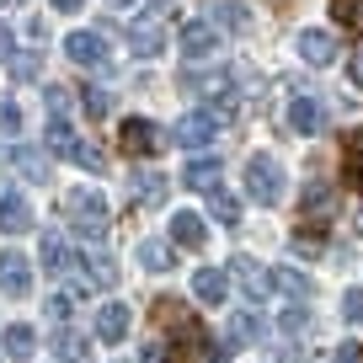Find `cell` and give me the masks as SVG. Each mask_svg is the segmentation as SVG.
<instances>
[{"label": "cell", "instance_id": "43", "mask_svg": "<svg viewBox=\"0 0 363 363\" xmlns=\"http://www.w3.org/2000/svg\"><path fill=\"white\" fill-rule=\"evenodd\" d=\"M107 6H113V11H128V6H134V0H107Z\"/></svg>", "mask_w": 363, "mask_h": 363}, {"label": "cell", "instance_id": "41", "mask_svg": "<svg viewBox=\"0 0 363 363\" xmlns=\"http://www.w3.org/2000/svg\"><path fill=\"white\" fill-rule=\"evenodd\" d=\"M347 80L363 91V54H352V59H347Z\"/></svg>", "mask_w": 363, "mask_h": 363}, {"label": "cell", "instance_id": "7", "mask_svg": "<svg viewBox=\"0 0 363 363\" xmlns=\"http://www.w3.org/2000/svg\"><path fill=\"white\" fill-rule=\"evenodd\" d=\"M289 128H294V134H320V128H326V102L299 91L294 102H289Z\"/></svg>", "mask_w": 363, "mask_h": 363}, {"label": "cell", "instance_id": "27", "mask_svg": "<svg viewBox=\"0 0 363 363\" xmlns=\"http://www.w3.org/2000/svg\"><path fill=\"white\" fill-rule=\"evenodd\" d=\"M208 214H214L219 225H240V203L225 193V187H208Z\"/></svg>", "mask_w": 363, "mask_h": 363}, {"label": "cell", "instance_id": "14", "mask_svg": "<svg viewBox=\"0 0 363 363\" xmlns=\"http://www.w3.org/2000/svg\"><path fill=\"white\" fill-rule=\"evenodd\" d=\"M193 294L203 299V305H225L230 272H225V267H198V272H193Z\"/></svg>", "mask_w": 363, "mask_h": 363}, {"label": "cell", "instance_id": "22", "mask_svg": "<svg viewBox=\"0 0 363 363\" xmlns=\"http://www.w3.org/2000/svg\"><path fill=\"white\" fill-rule=\"evenodd\" d=\"M208 22H214V27H225V33H246V27H251V11L240 6V0H214Z\"/></svg>", "mask_w": 363, "mask_h": 363}, {"label": "cell", "instance_id": "44", "mask_svg": "<svg viewBox=\"0 0 363 363\" xmlns=\"http://www.w3.org/2000/svg\"><path fill=\"white\" fill-rule=\"evenodd\" d=\"M11 6H22V0H0V11H11Z\"/></svg>", "mask_w": 363, "mask_h": 363}, {"label": "cell", "instance_id": "24", "mask_svg": "<svg viewBox=\"0 0 363 363\" xmlns=\"http://www.w3.org/2000/svg\"><path fill=\"white\" fill-rule=\"evenodd\" d=\"M187 187H193V193H208V187H219V160H214V155H198L193 166H187Z\"/></svg>", "mask_w": 363, "mask_h": 363}, {"label": "cell", "instance_id": "45", "mask_svg": "<svg viewBox=\"0 0 363 363\" xmlns=\"http://www.w3.org/2000/svg\"><path fill=\"white\" fill-rule=\"evenodd\" d=\"M284 363H305V358H299V352H289V358H284Z\"/></svg>", "mask_w": 363, "mask_h": 363}, {"label": "cell", "instance_id": "37", "mask_svg": "<svg viewBox=\"0 0 363 363\" xmlns=\"http://www.w3.org/2000/svg\"><path fill=\"white\" fill-rule=\"evenodd\" d=\"M69 310H75V294H54L48 299V315L54 320H69Z\"/></svg>", "mask_w": 363, "mask_h": 363}, {"label": "cell", "instance_id": "29", "mask_svg": "<svg viewBox=\"0 0 363 363\" xmlns=\"http://www.w3.org/2000/svg\"><path fill=\"white\" fill-rule=\"evenodd\" d=\"M80 102H86V118L102 123V118L113 113V91H107V86H86V91H80Z\"/></svg>", "mask_w": 363, "mask_h": 363}, {"label": "cell", "instance_id": "46", "mask_svg": "<svg viewBox=\"0 0 363 363\" xmlns=\"http://www.w3.org/2000/svg\"><path fill=\"white\" fill-rule=\"evenodd\" d=\"M358 235H363V214H358Z\"/></svg>", "mask_w": 363, "mask_h": 363}, {"label": "cell", "instance_id": "42", "mask_svg": "<svg viewBox=\"0 0 363 363\" xmlns=\"http://www.w3.org/2000/svg\"><path fill=\"white\" fill-rule=\"evenodd\" d=\"M54 11H80V0H48Z\"/></svg>", "mask_w": 363, "mask_h": 363}, {"label": "cell", "instance_id": "12", "mask_svg": "<svg viewBox=\"0 0 363 363\" xmlns=\"http://www.w3.org/2000/svg\"><path fill=\"white\" fill-rule=\"evenodd\" d=\"M38 262H43V272H69V267H75V251H69V240L59 235V230H43V240H38Z\"/></svg>", "mask_w": 363, "mask_h": 363}, {"label": "cell", "instance_id": "20", "mask_svg": "<svg viewBox=\"0 0 363 363\" xmlns=\"http://www.w3.org/2000/svg\"><path fill=\"white\" fill-rule=\"evenodd\" d=\"M203 219L193 214V208H182V214H171V240H177V246H187V251H198L203 246Z\"/></svg>", "mask_w": 363, "mask_h": 363}, {"label": "cell", "instance_id": "34", "mask_svg": "<svg viewBox=\"0 0 363 363\" xmlns=\"http://www.w3.org/2000/svg\"><path fill=\"white\" fill-rule=\"evenodd\" d=\"M0 134H22V107L11 96H0Z\"/></svg>", "mask_w": 363, "mask_h": 363}, {"label": "cell", "instance_id": "10", "mask_svg": "<svg viewBox=\"0 0 363 363\" xmlns=\"http://www.w3.org/2000/svg\"><path fill=\"white\" fill-rule=\"evenodd\" d=\"M230 272H235V284L246 289V299H251V305H257V299H267V289H272V272L262 267V262L235 257V262H230Z\"/></svg>", "mask_w": 363, "mask_h": 363}, {"label": "cell", "instance_id": "33", "mask_svg": "<svg viewBox=\"0 0 363 363\" xmlns=\"http://www.w3.org/2000/svg\"><path fill=\"white\" fill-rule=\"evenodd\" d=\"M69 160H75L80 171H107L102 166V150H96V145H80V139H75V150H69Z\"/></svg>", "mask_w": 363, "mask_h": 363}, {"label": "cell", "instance_id": "9", "mask_svg": "<svg viewBox=\"0 0 363 363\" xmlns=\"http://www.w3.org/2000/svg\"><path fill=\"white\" fill-rule=\"evenodd\" d=\"M33 289V262L22 251H0V294H27Z\"/></svg>", "mask_w": 363, "mask_h": 363}, {"label": "cell", "instance_id": "15", "mask_svg": "<svg viewBox=\"0 0 363 363\" xmlns=\"http://www.w3.org/2000/svg\"><path fill=\"white\" fill-rule=\"evenodd\" d=\"M96 337L102 342H123L128 337V305L123 299H107V305L96 310Z\"/></svg>", "mask_w": 363, "mask_h": 363}, {"label": "cell", "instance_id": "13", "mask_svg": "<svg viewBox=\"0 0 363 363\" xmlns=\"http://www.w3.org/2000/svg\"><path fill=\"white\" fill-rule=\"evenodd\" d=\"M299 59H305V65H331V59H337V38H331L326 27H305V33H299Z\"/></svg>", "mask_w": 363, "mask_h": 363}, {"label": "cell", "instance_id": "5", "mask_svg": "<svg viewBox=\"0 0 363 363\" xmlns=\"http://www.w3.org/2000/svg\"><path fill=\"white\" fill-rule=\"evenodd\" d=\"M118 145H123L128 160H150V155L160 150V134H155V123H150V118H123V128H118Z\"/></svg>", "mask_w": 363, "mask_h": 363}, {"label": "cell", "instance_id": "32", "mask_svg": "<svg viewBox=\"0 0 363 363\" xmlns=\"http://www.w3.org/2000/svg\"><path fill=\"white\" fill-rule=\"evenodd\" d=\"M38 69H43V48H33V54H11V75L16 80H33Z\"/></svg>", "mask_w": 363, "mask_h": 363}, {"label": "cell", "instance_id": "30", "mask_svg": "<svg viewBox=\"0 0 363 363\" xmlns=\"http://www.w3.org/2000/svg\"><path fill=\"white\" fill-rule=\"evenodd\" d=\"M331 16L352 33H363V0H331Z\"/></svg>", "mask_w": 363, "mask_h": 363}, {"label": "cell", "instance_id": "35", "mask_svg": "<svg viewBox=\"0 0 363 363\" xmlns=\"http://www.w3.org/2000/svg\"><path fill=\"white\" fill-rule=\"evenodd\" d=\"M342 315H347L352 326H363V289H347V299H342Z\"/></svg>", "mask_w": 363, "mask_h": 363}, {"label": "cell", "instance_id": "31", "mask_svg": "<svg viewBox=\"0 0 363 363\" xmlns=\"http://www.w3.org/2000/svg\"><path fill=\"white\" fill-rule=\"evenodd\" d=\"M43 139H48V150H59V155H69V150H75V134H69V123H65V118H54Z\"/></svg>", "mask_w": 363, "mask_h": 363}, {"label": "cell", "instance_id": "2", "mask_svg": "<svg viewBox=\"0 0 363 363\" xmlns=\"http://www.w3.org/2000/svg\"><path fill=\"white\" fill-rule=\"evenodd\" d=\"M246 198L262 208H272L278 198H284V166L272 155H251L246 160Z\"/></svg>", "mask_w": 363, "mask_h": 363}, {"label": "cell", "instance_id": "28", "mask_svg": "<svg viewBox=\"0 0 363 363\" xmlns=\"http://www.w3.org/2000/svg\"><path fill=\"white\" fill-rule=\"evenodd\" d=\"M16 171H22L27 182H43L48 177V155H43V150H33V145H22V150H16Z\"/></svg>", "mask_w": 363, "mask_h": 363}, {"label": "cell", "instance_id": "26", "mask_svg": "<svg viewBox=\"0 0 363 363\" xmlns=\"http://www.w3.org/2000/svg\"><path fill=\"white\" fill-rule=\"evenodd\" d=\"M272 289L289 294V299H310V278H305V272H294V267H272Z\"/></svg>", "mask_w": 363, "mask_h": 363}, {"label": "cell", "instance_id": "18", "mask_svg": "<svg viewBox=\"0 0 363 363\" xmlns=\"http://www.w3.org/2000/svg\"><path fill=\"white\" fill-rule=\"evenodd\" d=\"M257 337H262V315H257V310H235L230 326H225V342H230V347H251Z\"/></svg>", "mask_w": 363, "mask_h": 363}, {"label": "cell", "instance_id": "3", "mask_svg": "<svg viewBox=\"0 0 363 363\" xmlns=\"http://www.w3.org/2000/svg\"><path fill=\"white\" fill-rule=\"evenodd\" d=\"M128 54H139V59H155L160 48H166V0L160 6H150L145 16H134V27H128Z\"/></svg>", "mask_w": 363, "mask_h": 363}, {"label": "cell", "instance_id": "19", "mask_svg": "<svg viewBox=\"0 0 363 363\" xmlns=\"http://www.w3.org/2000/svg\"><path fill=\"white\" fill-rule=\"evenodd\" d=\"M342 177H347L352 193H363V128H352L347 145H342Z\"/></svg>", "mask_w": 363, "mask_h": 363}, {"label": "cell", "instance_id": "6", "mask_svg": "<svg viewBox=\"0 0 363 363\" xmlns=\"http://www.w3.org/2000/svg\"><path fill=\"white\" fill-rule=\"evenodd\" d=\"M299 214H305V225H326V219L337 214V193H331L326 182H305V193H299Z\"/></svg>", "mask_w": 363, "mask_h": 363}, {"label": "cell", "instance_id": "23", "mask_svg": "<svg viewBox=\"0 0 363 363\" xmlns=\"http://www.w3.org/2000/svg\"><path fill=\"white\" fill-rule=\"evenodd\" d=\"M139 267H150V272H171V267H177V251H171L166 240H145V246H139Z\"/></svg>", "mask_w": 363, "mask_h": 363}, {"label": "cell", "instance_id": "11", "mask_svg": "<svg viewBox=\"0 0 363 363\" xmlns=\"http://www.w3.org/2000/svg\"><path fill=\"white\" fill-rule=\"evenodd\" d=\"M214 48H219V27L208 22V16H198V22L182 27V54L187 59H203V54H214Z\"/></svg>", "mask_w": 363, "mask_h": 363}, {"label": "cell", "instance_id": "39", "mask_svg": "<svg viewBox=\"0 0 363 363\" xmlns=\"http://www.w3.org/2000/svg\"><path fill=\"white\" fill-rule=\"evenodd\" d=\"M331 363H363V347H352V342H342V347L331 352Z\"/></svg>", "mask_w": 363, "mask_h": 363}, {"label": "cell", "instance_id": "25", "mask_svg": "<svg viewBox=\"0 0 363 363\" xmlns=\"http://www.w3.org/2000/svg\"><path fill=\"white\" fill-rule=\"evenodd\" d=\"M33 347H38V331L33 326H6V358L27 363V358H33Z\"/></svg>", "mask_w": 363, "mask_h": 363}, {"label": "cell", "instance_id": "8", "mask_svg": "<svg viewBox=\"0 0 363 363\" xmlns=\"http://www.w3.org/2000/svg\"><path fill=\"white\" fill-rule=\"evenodd\" d=\"M65 54L75 59V65H107V59H113V43H107L102 33H69Z\"/></svg>", "mask_w": 363, "mask_h": 363}, {"label": "cell", "instance_id": "21", "mask_svg": "<svg viewBox=\"0 0 363 363\" xmlns=\"http://www.w3.org/2000/svg\"><path fill=\"white\" fill-rule=\"evenodd\" d=\"M54 358L59 363H91V337H80V331H59L54 337Z\"/></svg>", "mask_w": 363, "mask_h": 363}, {"label": "cell", "instance_id": "38", "mask_svg": "<svg viewBox=\"0 0 363 363\" xmlns=\"http://www.w3.org/2000/svg\"><path fill=\"white\" fill-rule=\"evenodd\" d=\"M11 54H16V33L0 22V65H11Z\"/></svg>", "mask_w": 363, "mask_h": 363}, {"label": "cell", "instance_id": "16", "mask_svg": "<svg viewBox=\"0 0 363 363\" xmlns=\"http://www.w3.org/2000/svg\"><path fill=\"white\" fill-rule=\"evenodd\" d=\"M0 230H6V235H27V230H33V208H27L22 193L0 198Z\"/></svg>", "mask_w": 363, "mask_h": 363}, {"label": "cell", "instance_id": "4", "mask_svg": "<svg viewBox=\"0 0 363 363\" xmlns=\"http://www.w3.org/2000/svg\"><path fill=\"white\" fill-rule=\"evenodd\" d=\"M219 128H225V113H214V107H198V113H187L177 128H171V139H177V145H187V150H203L208 139L219 134Z\"/></svg>", "mask_w": 363, "mask_h": 363}, {"label": "cell", "instance_id": "40", "mask_svg": "<svg viewBox=\"0 0 363 363\" xmlns=\"http://www.w3.org/2000/svg\"><path fill=\"white\" fill-rule=\"evenodd\" d=\"M43 96H48V107H54V113H65V107H69V91H65V86H48Z\"/></svg>", "mask_w": 363, "mask_h": 363}, {"label": "cell", "instance_id": "36", "mask_svg": "<svg viewBox=\"0 0 363 363\" xmlns=\"http://www.w3.org/2000/svg\"><path fill=\"white\" fill-rule=\"evenodd\" d=\"M305 326H310V310H305V305L284 310V331H289V337H294V331H305Z\"/></svg>", "mask_w": 363, "mask_h": 363}, {"label": "cell", "instance_id": "1", "mask_svg": "<svg viewBox=\"0 0 363 363\" xmlns=\"http://www.w3.org/2000/svg\"><path fill=\"white\" fill-rule=\"evenodd\" d=\"M65 208H69V225H75L80 240H107V230H113V208H107L102 193H75Z\"/></svg>", "mask_w": 363, "mask_h": 363}, {"label": "cell", "instance_id": "17", "mask_svg": "<svg viewBox=\"0 0 363 363\" xmlns=\"http://www.w3.org/2000/svg\"><path fill=\"white\" fill-rule=\"evenodd\" d=\"M134 203L139 208H160L166 203V177H160V171H150V166L134 171Z\"/></svg>", "mask_w": 363, "mask_h": 363}]
</instances>
